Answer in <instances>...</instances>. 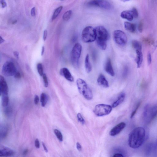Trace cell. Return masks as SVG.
<instances>
[{
  "label": "cell",
  "mask_w": 157,
  "mask_h": 157,
  "mask_svg": "<svg viewBox=\"0 0 157 157\" xmlns=\"http://www.w3.org/2000/svg\"><path fill=\"white\" fill-rule=\"evenodd\" d=\"M143 28V24L142 21L140 22L138 26V30L140 33H142Z\"/></svg>",
  "instance_id": "cell-34"
},
{
  "label": "cell",
  "mask_w": 157,
  "mask_h": 157,
  "mask_svg": "<svg viewBox=\"0 0 157 157\" xmlns=\"http://www.w3.org/2000/svg\"><path fill=\"white\" fill-rule=\"evenodd\" d=\"M85 66L86 71L88 73L90 72L92 70V66L89 60V56L87 55L86 57Z\"/></svg>",
  "instance_id": "cell-21"
},
{
  "label": "cell",
  "mask_w": 157,
  "mask_h": 157,
  "mask_svg": "<svg viewBox=\"0 0 157 157\" xmlns=\"http://www.w3.org/2000/svg\"><path fill=\"white\" fill-rule=\"evenodd\" d=\"M14 55L16 58H17V59H18L19 53L18 52L15 51L14 52Z\"/></svg>",
  "instance_id": "cell-45"
},
{
  "label": "cell",
  "mask_w": 157,
  "mask_h": 157,
  "mask_svg": "<svg viewBox=\"0 0 157 157\" xmlns=\"http://www.w3.org/2000/svg\"><path fill=\"white\" fill-rule=\"evenodd\" d=\"M77 150L79 151H80L82 150L81 146L79 142L77 143Z\"/></svg>",
  "instance_id": "cell-42"
},
{
  "label": "cell",
  "mask_w": 157,
  "mask_h": 157,
  "mask_svg": "<svg viewBox=\"0 0 157 157\" xmlns=\"http://www.w3.org/2000/svg\"><path fill=\"white\" fill-rule=\"evenodd\" d=\"M128 69L127 67H125L124 71V75L126 76L128 75Z\"/></svg>",
  "instance_id": "cell-41"
},
{
  "label": "cell",
  "mask_w": 157,
  "mask_h": 157,
  "mask_svg": "<svg viewBox=\"0 0 157 157\" xmlns=\"http://www.w3.org/2000/svg\"><path fill=\"white\" fill-rule=\"evenodd\" d=\"M113 38L115 43L118 45L123 46L127 42L128 38L125 34L123 31L117 30L114 31Z\"/></svg>",
  "instance_id": "cell-8"
},
{
  "label": "cell",
  "mask_w": 157,
  "mask_h": 157,
  "mask_svg": "<svg viewBox=\"0 0 157 157\" xmlns=\"http://www.w3.org/2000/svg\"><path fill=\"white\" fill-rule=\"evenodd\" d=\"M63 7L60 6L57 8L55 10L52 17V20H54L57 18L60 13L63 9Z\"/></svg>",
  "instance_id": "cell-24"
},
{
  "label": "cell",
  "mask_w": 157,
  "mask_h": 157,
  "mask_svg": "<svg viewBox=\"0 0 157 157\" xmlns=\"http://www.w3.org/2000/svg\"><path fill=\"white\" fill-rule=\"evenodd\" d=\"M95 29L97 44L100 49L105 50L107 47V42L109 38L108 31L102 26H98Z\"/></svg>",
  "instance_id": "cell-2"
},
{
  "label": "cell",
  "mask_w": 157,
  "mask_h": 157,
  "mask_svg": "<svg viewBox=\"0 0 157 157\" xmlns=\"http://www.w3.org/2000/svg\"><path fill=\"white\" fill-rule=\"evenodd\" d=\"M15 153L13 150L8 147H3L0 149V156L1 157L12 156Z\"/></svg>",
  "instance_id": "cell-14"
},
{
  "label": "cell",
  "mask_w": 157,
  "mask_h": 157,
  "mask_svg": "<svg viewBox=\"0 0 157 157\" xmlns=\"http://www.w3.org/2000/svg\"><path fill=\"white\" fill-rule=\"evenodd\" d=\"M45 51V47L44 46H43L42 48V51L41 52V55L43 56L44 53Z\"/></svg>",
  "instance_id": "cell-47"
},
{
  "label": "cell",
  "mask_w": 157,
  "mask_h": 157,
  "mask_svg": "<svg viewBox=\"0 0 157 157\" xmlns=\"http://www.w3.org/2000/svg\"><path fill=\"white\" fill-rule=\"evenodd\" d=\"M0 38H1V44H2L5 41L1 36L0 37Z\"/></svg>",
  "instance_id": "cell-48"
},
{
  "label": "cell",
  "mask_w": 157,
  "mask_h": 157,
  "mask_svg": "<svg viewBox=\"0 0 157 157\" xmlns=\"http://www.w3.org/2000/svg\"><path fill=\"white\" fill-rule=\"evenodd\" d=\"M48 100V97L46 94L44 93H42L41 96L40 100L42 106L43 107H45V106Z\"/></svg>",
  "instance_id": "cell-22"
},
{
  "label": "cell",
  "mask_w": 157,
  "mask_h": 157,
  "mask_svg": "<svg viewBox=\"0 0 157 157\" xmlns=\"http://www.w3.org/2000/svg\"><path fill=\"white\" fill-rule=\"evenodd\" d=\"M31 14L32 16H35L36 15L35 8L33 7L31 10Z\"/></svg>",
  "instance_id": "cell-37"
},
{
  "label": "cell",
  "mask_w": 157,
  "mask_h": 157,
  "mask_svg": "<svg viewBox=\"0 0 157 157\" xmlns=\"http://www.w3.org/2000/svg\"><path fill=\"white\" fill-rule=\"evenodd\" d=\"M39 101V98L38 96L35 95L34 99V102L36 105L38 104Z\"/></svg>",
  "instance_id": "cell-40"
},
{
  "label": "cell",
  "mask_w": 157,
  "mask_h": 157,
  "mask_svg": "<svg viewBox=\"0 0 157 157\" xmlns=\"http://www.w3.org/2000/svg\"><path fill=\"white\" fill-rule=\"evenodd\" d=\"M131 10L134 18H137L139 16V13L137 10L135 8H133Z\"/></svg>",
  "instance_id": "cell-32"
},
{
  "label": "cell",
  "mask_w": 157,
  "mask_h": 157,
  "mask_svg": "<svg viewBox=\"0 0 157 157\" xmlns=\"http://www.w3.org/2000/svg\"><path fill=\"white\" fill-rule=\"evenodd\" d=\"M77 118L78 121L82 125L85 124L86 122L84 119L83 118L82 114L79 113L77 114Z\"/></svg>",
  "instance_id": "cell-31"
},
{
  "label": "cell",
  "mask_w": 157,
  "mask_h": 157,
  "mask_svg": "<svg viewBox=\"0 0 157 157\" xmlns=\"http://www.w3.org/2000/svg\"><path fill=\"white\" fill-rule=\"evenodd\" d=\"M147 61L148 65H150L152 62V57L151 54L150 53H149L148 54Z\"/></svg>",
  "instance_id": "cell-35"
},
{
  "label": "cell",
  "mask_w": 157,
  "mask_h": 157,
  "mask_svg": "<svg viewBox=\"0 0 157 157\" xmlns=\"http://www.w3.org/2000/svg\"><path fill=\"white\" fill-rule=\"evenodd\" d=\"M54 132L59 141L61 142L63 141V136L62 133L59 130L55 129Z\"/></svg>",
  "instance_id": "cell-28"
},
{
  "label": "cell",
  "mask_w": 157,
  "mask_h": 157,
  "mask_svg": "<svg viewBox=\"0 0 157 157\" xmlns=\"http://www.w3.org/2000/svg\"><path fill=\"white\" fill-rule=\"evenodd\" d=\"M87 4L89 6L97 7L104 9L109 10L112 7L111 4L108 1L99 0L89 1Z\"/></svg>",
  "instance_id": "cell-10"
},
{
  "label": "cell",
  "mask_w": 157,
  "mask_h": 157,
  "mask_svg": "<svg viewBox=\"0 0 157 157\" xmlns=\"http://www.w3.org/2000/svg\"><path fill=\"white\" fill-rule=\"evenodd\" d=\"M113 157H124L120 153H116L115 154Z\"/></svg>",
  "instance_id": "cell-44"
},
{
  "label": "cell",
  "mask_w": 157,
  "mask_h": 157,
  "mask_svg": "<svg viewBox=\"0 0 157 157\" xmlns=\"http://www.w3.org/2000/svg\"><path fill=\"white\" fill-rule=\"evenodd\" d=\"M124 26L125 29L128 32L133 33L135 32L136 29L135 25L130 23L125 22L124 23Z\"/></svg>",
  "instance_id": "cell-20"
},
{
  "label": "cell",
  "mask_w": 157,
  "mask_h": 157,
  "mask_svg": "<svg viewBox=\"0 0 157 157\" xmlns=\"http://www.w3.org/2000/svg\"><path fill=\"white\" fill-rule=\"evenodd\" d=\"M97 81L98 84L101 86L105 88L109 87L108 82L103 74H100L99 75Z\"/></svg>",
  "instance_id": "cell-16"
},
{
  "label": "cell",
  "mask_w": 157,
  "mask_h": 157,
  "mask_svg": "<svg viewBox=\"0 0 157 157\" xmlns=\"http://www.w3.org/2000/svg\"><path fill=\"white\" fill-rule=\"evenodd\" d=\"M157 117V105L152 106L147 104L144 107L143 114L144 121L150 123Z\"/></svg>",
  "instance_id": "cell-4"
},
{
  "label": "cell",
  "mask_w": 157,
  "mask_h": 157,
  "mask_svg": "<svg viewBox=\"0 0 157 157\" xmlns=\"http://www.w3.org/2000/svg\"><path fill=\"white\" fill-rule=\"evenodd\" d=\"M141 102H139L137 103L136 106L135 108L134 109L133 111L132 112V113L131 114L130 116L131 119L133 118L134 116L136 113H137V111L138 110V109H139V108L140 107L141 105Z\"/></svg>",
  "instance_id": "cell-30"
},
{
  "label": "cell",
  "mask_w": 157,
  "mask_h": 157,
  "mask_svg": "<svg viewBox=\"0 0 157 157\" xmlns=\"http://www.w3.org/2000/svg\"><path fill=\"white\" fill-rule=\"evenodd\" d=\"M35 147L37 148H39L40 147V144L39 140L38 139H36L35 141Z\"/></svg>",
  "instance_id": "cell-36"
},
{
  "label": "cell",
  "mask_w": 157,
  "mask_h": 157,
  "mask_svg": "<svg viewBox=\"0 0 157 157\" xmlns=\"http://www.w3.org/2000/svg\"><path fill=\"white\" fill-rule=\"evenodd\" d=\"M43 76L44 86L45 87L47 88L48 87L49 85L47 77L45 74H44Z\"/></svg>",
  "instance_id": "cell-33"
},
{
  "label": "cell",
  "mask_w": 157,
  "mask_h": 157,
  "mask_svg": "<svg viewBox=\"0 0 157 157\" xmlns=\"http://www.w3.org/2000/svg\"><path fill=\"white\" fill-rule=\"evenodd\" d=\"M120 16L122 18L127 20L130 21H132L134 18L130 10H125L122 12Z\"/></svg>",
  "instance_id": "cell-19"
},
{
  "label": "cell",
  "mask_w": 157,
  "mask_h": 157,
  "mask_svg": "<svg viewBox=\"0 0 157 157\" xmlns=\"http://www.w3.org/2000/svg\"><path fill=\"white\" fill-rule=\"evenodd\" d=\"M42 144H43V147L44 149V150H45V151L46 153H48V151L47 148L46 147V146L45 145V143L44 142H43Z\"/></svg>",
  "instance_id": "cell-43"
},
{
  "label": "cell",
  "mask_w": 157,
  "mask_h": 157,
  "mask_svg": "<svg viewBox=\"0 0 157 157\" xmlns=\"http://www.w3.org/2000/svg\"><path fill=\"white\" fill-rule=\"evenodd\" d=\"M104 70L108 74L111 76L113 77L114 76V72L110 58H108L104 66Z\"/></svg>",
  "instance_id": "cell-13"
},
{
  "label": "cell",
  "mask_w": 157,
  "mask_h": 157,
  "mask_svg": "<svg viewBox=\"0 0 157 157\" xmlns=\"http://www.w3.org/2000/svg\"><path fill=\"white\" fill-rule=\"evenodd\" d=\"M146 135L145 129L139 127L134 129L130 133L128 144L130 147L134 149H138L144 142Z\"/></svg>",
  "instance_id": "cell-1"
},
{
  "label": "cell",
  "mask_w": 157,
  "mask_h": 157,
  "mask_svg": "<svg viewBox=\"0 0 157 157\" xmlns=\"http://www.w3.org/2000/svg\"><path fill=\"white\" fill-rule=\"evenodd\" d=\"M133 47L136 50H142V46L139 41L136 40H133L132 42Z\"/></svg>",
  "instance_id": "cell-23"
},
{
  "label": "cell",
  "mask_w": 157,
  "mask_h": 157,
  "mask_svg": "<svg viewBox=\"0 0 157 157\" xmlns=\"http://www.w3.org/2000/svg\"><path fill=\"white\" fill-rule=\"evenodd\" d=\"M1 96L2 105L4 107H6L8 105L9 101L8 95H3Z\"/></svg>",
  "instance_id": "cell-26"
},
{
  "label": "cell",
  "mask_w": 157,
  "mask_h": 157,
  "mask_svg": "<svg viewBox=\"0 0 157 157\" xmlns=\"http://www.w3.org/2000/svg\"><path fill=\"white\" fill-rule=\"evenodd\" d=\"M37 69L39 75L41 76H43V68L42 65L39 63L37 65Z\"/></svg>",
  "instance_id": "cell-29"
},
{
  "label": "cell",
  "mask_w": 157,
  "mask_h": 157,
  "mask_svg": "<svg viewBox=\"0 0 157 157\" xmlns=\"http://www.w3.org/2000/svg\"><path fill=\"white\" fill-rule=\"evenodd\" d=\"M15 76L17 78H19L21 76L20 73L19 72H17L15 75Z\"/></svg>",
  "instance_id": "cell-46"
},
{
  "label": "cell",
  "mask_w": 157,
  "mask_h": 157,
  "mask_svg": "<svg viewBox=\"0 0 157 157\" xmlns=\"http://www.w3.org/2000/svg\"><path fill=\"white\" fill-rule=\"evenodd\" d=\"M112 106L109 105L101 104L97 105L93 112L96 116L102 117L109 114L112 110Z\"/></svg>",
  "instance_id": "cell-7"
},
{
  "label": "cell",
  "mask_w": 157,
  "mask_h": 157,
  "mask_svg": "<svg viewBox=\"0 0 157 157\" xmlns=\"http://www.w3.org/2000/svg\"><path fill=\"white\" fill-rule=\"evenodd\" d=\"M81 38L85 43L92 42L96 39L95 29L91 26H88L82 31Z\"/></svg>",
  "instance_id": "cell-6"
},
{
  "label": "cell",
  "mask_w": 157,
  "mask_h": 157,
  "mask_svg": "<svg viewBox=\"0 0 157 157\" xmlns=\"http://www.w3.org/2000/svg\"><path fill=\"white\" fill-rule=\"evenodd\" d=\"M0 2H1V5L2 8H5L7 6V4L5 1L3 0V1H1Z\"/></svg>",
  "instance_id": "cell-39"
},
{
  "label": "cell",
  "mask_w": 157,
  "mask_h": 157,
  "mask_svg": "<svg viewBox=\"0 0 157 157\" xmlns=\"http://www.w3.org/2000/svg\"><path fill=\"white\" fill-rule=\"evenodd\" d=\"M125 97V95L124 93H122L120 94L117 100L113 103L112 106V108H116L119 105L124 101Z\"/></svg>",
  "instance_id": "cell-18"
},
{
  "label": "cell",
  "mask_w": 157,
  "mask_h": 157,
  "mask_svg": "<svg viewBox=\"0 0 157 157\" xmlns=\"http://www.w3.org/2000/svg\"><path fill=\"white\" fill-rule=\"evenodd\" d=\"M77 85L80 93L87 100L92 99L93 95L92 91L86 82L80 78L77 80Z\"/></svg>",
  "instance_id": "cell-3"
},
{
  "label": "cell",
  "mask_w": 157,
  "mask_h": 157,
  "mask_svg": "<svg viewBox=\"0 0 157 157\" xmlns=\"http://www.w3.org/2000/svg\"><path fill=\"white\" fill-rule=\"evenodd\" d=\"M14 64L11 61H8L5 63L2 69V74L6 77L15 75L16 72Z\"/></svg>",
  "instance_id": "cell-9"
},
{
  "label": "cell",
  "mask_w": 157,
  "mask_h": 157,
  "mask_svg": "<svg viewBox=\"0 0 157 157\" xmlns=\"http://www.w3.org/2000/svg\"><path fill=\"white\" fill-rule=\"evenodd\" d=\"M8 89L7 85L4 77L0 76V93L1 96L8 95Z\"/></svg>",
  "instance_id": "cell-12"
},
{
  "label": "cell",
  "mask_w": 157,
  "mask_h": 157,
  "mask_svg": "<svg viewBox=\"0 0 157 157\" xmlns=\"http://www.w3.org/2000/svg\"><path fill=\"white\" fill-rule=\"evenodd\" d=\"M8 129L6 127H3L1 128V137L3 139L5 138L7 136Z\"/></svg>",
  "instance_id": "cell-25"
},
{
  "label": "cell",
  "mask_w": 157,
  "mask_h": 157,
  "mask_svg": "<svg viewBox=\"0 0 157 157\" xmlns=\"http://www.w3.org/2000/svg\"><path fill=\"white\" fill-rule=\"evenodd\" d=\"M47 31L46 29L44 31L43 39L44 41H45L47 37Z\"/></svg>",
  "instance_id": "cell-38"
},
{
  "label": "cell",
  "mask_w": 157,
  "mask_h": 157,
  "mask_svg": "<svg viewBox=\"0 0 157 157\" xmlns=\"http://www.w3.org/2000/svg\"><path fill=\"white\" fill-rule=\"evenodd\" d=\"M82 50V47L79 43L76 44L71 50L70 59L71 63L74 67L78 68L80 66V59Z\"/></svg>",
  "instance_id": "cell-5"
},
{
  "label": "cell",
  "mask_w": 157,
  "mask_h": 157,
  "mask_svg": "<svg viewBox=\"0 0 157 157\" xmlns=\"http://www.w3.org/2000/svg\"><path fill=\"white\" fill-rule=\"evenodd\" d=\"M72 14V11L71 10L66 12L63 16V19L65 21L69 20L71 18Z\"/></svg>",
  "instance_id": "cell-27"
},
{
  "label": "cell",
  "mask_w": 157,
  "mask_h": 157,
  "mask_svg": "<svg viewBox=\"0 0 157 157\" xmlns=\"http://www.w3.org/2000/svg\"><path fill=\"white\" fill-rule=\"evenodd\" d=\"M136 63L138 68H140L142 66L143 60V55L142 50H136Z\"/></svg>",
  "instance_id": "cell-17"
},
{
  "label": "cell",
  "mask_w": 157,
  "mask_h": 157,
  "mask_svg": "<svg viewBox=\"0 0 157 157\" xmlns=\"http://www.w3.org/2000/svg\"><path fill=\"white\" fill-rule=\"evenodd\" d=\"M28 152V149H26L23 152V154L24 155H26L27 154Z\"/></svg>",
  "instance_id": "cell-49"
},
{
  "label": "cell",
  "mask_w": 157,
  "mask_h": 157,
  "mask_svg": "<svg viewBox=\"0 0 157 157\" xmlns=\"http://www.w3.org/2000/svg\"><path fill=\"white\" fill-rule=\"evenodd\" d=\"M60 73L61 75L64 76L68 80L71 82L74 81V78L67 68H64L61 69L60 70Z\"/></svg>",
  "instance_id": "cell-15"
},
{
  "label": "cell",
  "mask_w": 157,
  "mask_h": 157,
  "mask_svg": "<svg viewBox=\"0 0 157 157\" xmlns=\"http://www.w3.org/2000/svg\"><path fill=\"white\" fill-rule=\"evenodd\" d=\"M126 124L121 122L114 127L110 131L109 134L111 136H114L119 134L125 127Z\"/></svg>",
  "instance_id": "cell-11"
}]
</instances>
